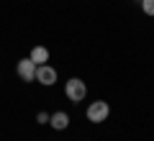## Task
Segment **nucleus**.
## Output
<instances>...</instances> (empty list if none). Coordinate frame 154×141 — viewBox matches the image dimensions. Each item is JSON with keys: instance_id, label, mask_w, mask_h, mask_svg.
I'll use <instances>...</instances> for the list:
<instances>
[{"instance_id": "1", "label": "nucleus", "mask_w": 154, "mask_h": 141, "mask_svg": "<svg viewBox=\"0 0 154 141\" xmlns=\"http://www.w3.org/2000/svg\"><path fill=\"white\" fill-rule=\"evenodd\" d=\"M64 95H67V100H72V103H82V100L88 98V85H85L80 77H72V80H67V85H64Z\"/></svg>"}, {"instance_id": "2", "label": "nucleus", "mask_w": 154, "mask_h": 141, "mask_svg": "<svg viewBox=\"0 0 154 141\" xmlns=\"http://www.w3.org/2000/svg\"><path fill=\"white\" fill-rule=\"evenodd\" d=\"M108 115H110V105L105 100H95V103L88 105V121L90 123H103V121H108Z\"/></svg>"}, {"instance_id": "3", "label": "nucleus", "mask_w": 154, "mask_h": 141, "mask_svg": "<svg viewBox=\"0 0 154 141\" xmlns=\"http://www.w3.org/2000/svg\"><path fill=\"white\" fill-rule=\"evenodd\" d=\"M36 82L51 87L57 82V69H54V67H49V64H38L36 67Z\"/></svg>"}, {"instance_id": "4", "label": "nucleus", "mask_w": 154, "mask_h": 141, "mask_svg": "<svg viewBox=\"0 0 154 141\" xmlns=\"http://www.w3.org/2000/svg\"><path fill=\"white\" fill-rule=\"evenodd\" d=\"M16 72H18V77H21L23 82H33L36 80V64H33L31 59H21L16 64Z\"/></svg>"}, {"instance_id": "5", "label": "nucleus", "mask_w": 154, "mask_h": 141, "mask_svg": "<svg viewBox=\"0 0 154 141\" xmlns=\"http://www.w3.org/2000/svg\"><path fill=\"white\" fill-rule=\"evenodd\" d=\"M49 126L54 131H67V126H69V115H67L64 110H57V113L49 115Z\"/></svg>"}, {"instance_id": "6", "label": "nucleus", "mask_w": 154, "mask_h": 141, "mask_svg": "<svg viewBox=\"0 0 154 141\" xmlns=\"http://www.w3.org/2000/svg\"><path fill=\"white\" fill-rule=\"evenodd\" d=\"M28 59L33 62V64H46V62H49V49H46V46H33L31 49V54H28Z\"/></svg>"}, {"instance_id": "7", "label": "nucleus", "mask_w": 154, "mask_h": 141, "mask_svg": "<svg viewBox=\"0 0 154 141\" xmlns=\"http://www.w3.org/2000/svg\"><path fill=\"white\" fill-rule=\"evenodd\" d=\"M139 5L146 16H154V0H139Z\"/></svg>"}, {"instance_id": "8", "label": "nucleus", "mask_w": 154, "mask_h": 141, "mask_svg": "<svg viewBox=\"0 0 154 141\" xmlns=\"http://www.w3.org/2000/svg\"><path fill=\"white\" fill-rule=\"evenodd\" d=\"M36 121H38L41 126H46V123H49V115H46L44 110H41V113H36Z\"/></svg>"}]
</instances>
